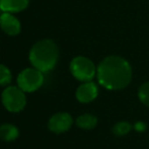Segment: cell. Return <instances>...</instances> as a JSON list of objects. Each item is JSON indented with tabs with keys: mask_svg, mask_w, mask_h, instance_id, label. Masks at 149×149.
<instances>
[{
	"mask_svg": "<svg viewBox=\"0 0 149 149\" xmlns=\"http://www.w3.org/2000/svg\"><path fill=\"white\" fill-rule=\"evenodd\" d=\"M0 27L10 36L18 35L20 32V23L16 18H14L9 12H4L0 16Z\"/></svg>",
	"mask_w": 149,
	"mask_h": 149,
	"instance_id": "ba28073f",
	"label": "cell"
},
{
	"mask_svg": "<svg viewBox=\"0 0 149 149\" xmlns=\"http://www.w3.org/2000/svg\"><path fill=\"white\" fill-rule=\"evenodd\" d=\"M76 124L79 128L84 130H90L93 129L97 124V119L94 115L89 114V113H85V114L80 115L77 117Z\"/></svg>",
	"mask_w": 149,
	"mask_h": 149,
	"instance_id": "8fae6325",
	"label": "cell"
},
{
	"mask_svg": "<svg viewBox=\"0 0 149 149\" xmlns=\"http://www.w3.org/2000/svg\"><path fill=\"white\" fill-rule=\"evenodd\" d=\"M0 10H1V8H0Z\"/></svg>",
	"mask_w": 149,
	"mask_h": 149,
	"instance_id": "2e32d148",
	"label": "cell"
},
{
	"mask_svg": "<svg viewBox=\"0 0 149 149\" xmlns=\"http://www.w3.org/2000/svg\"><path fill=\"white\" fill-rule=\"evenodd\" d=\"M138 97L140 101L146 106H149V82L144 83L138 91Z\"/></svg>",
	"mask_w": 149,
	"mask_h": 149,
	"instance_id": "7c38bea8",
	"label": "cell"
},
{
	"mask_svg": "<svg viewBox=\"0 0 149 149\" xmlns=\"http://www.w3.org/2000/svg\"><path fill=\"white\" fill-rule=\"evenodd\" d=\"M26 95L20 88L8 87L2 93V103L11 112H18L26 106Z\"/></svg>",
	"mask_w": 149,
	"mask_h": 149,
	"instance_id": "277c9868",
	"label": "cell"
},
{
	"mask_svg": "<svg viewBox=\"0 0 149 149\" xmlns=\"http://www.w3.org/2000/svg\"><path fill=\"white\" fill-rule=\"evenodd\" d=\"M135 128H136V130H137V131L142 132L144 129H145V125H144L143 123H137V124H136V126H135Z\"/></svg>",
	"mask_w": 149,
	"mask_h": 149,
	"instance_id": "9a60e30c",
	"label": "cell"
},
{
	"mask_svg": "<svg viewBox=\"0 0 149 149\" xmlns=\"http://www.w3.org/2000/svg\"><path fill=\"white\" fill-rule=\"evenodd\" d=\"M131 125L127 121H120V123L116 124L113 129V132H114L115 135L117 136H123V135H126L130 132L131 130Z\"/></svg>",
	"mask_w": 149,
	"mask_h": 149,
	"instance_id": "4fadbf2b",
	"label": "cell"
},
{
	"mask_svg": "<svg viewBox=\"0 0 149 149\" xmlns=\"http://www.w3.org/2000/svg\"><path fill=\"white\" fill-rule=\"evenodd\" d=\"M18 137V130L16 127L9 124L0 126V139L2 141H14Z\"/></svg>",
	"mask_w": 149,
	"mask_h": 149,
	"instance_id": "30bf717a",
	"label": "cell"
},
{
	"mask_svg": "<svg viewBox=\"0 0 149 149\" xmlns=\"http://www.w3.org/2000/svg\"><path fill=\"white\" fill-rule=\"evenodd\" d=\"M44 83V76L37 68H26L17 77L18 88L24 92H33Z\"/></svg>",
	"mask_w": 149,
	"mask_h": 149,
	"instance_id": "5b68a950",
	"label": "cell"
},
{
	"mask_svg": "<svg viewBox=\"0 0 149 149\" xmlns=\"http://www.w3.org/2000/svg\"><path fill=\"white\" fill-rule=\"evenodd\" d=\"M72 117L69 113L59 112L54 114L50 119L48 127L52 132L56 134H61L68 131L72 126Z\"/></svg>",
	"mask_w": 149,
	"mask_h": 149,
	"instance_id": "8992f818",
	"label": "cell"
},
{
	"mask_svg": "<svg viewBox=\"0 0 149 149\" xmlns=\"http://www.w3.org/2000/svg\"><path fill=\"white\" fill-rule=\"evenodd\" d=\"M98 93L97 86L93 82H85L80 85L76 91V98L79 102L88 103L96 98Z\"/></svg>",
	"mask_w": 149,
	"mask_h": 149,
	"instance_id": "52a82bcc",
	"label": "cell"
},
{
	"mask_svg": "<svg viewBox=\"0 0 149 149\" xmlns=\"http://www.w3.org/2000/svg\"><path fill=\"white\" fill-rule=\"evenodd\" d=\"M59 56L58 47L52 40H41L31 47L30 61L42 73L49 72L56 66Z\"/></svg>",
	"mask_w": 149,
	"mask_h": 149,
	"instance_id": "7a4b0ae2",
	"label": "cell"
},
{
	"mask_svg": "<svg viewBox=\"0 0 149 149\" xmlns=\"http://www.w3.org/2000/svg\"><path fill=\"white\" fill-rule=\"evenodd\" d=\"M98 83L109 90H121L129 85L132 70L129 62L120 56L106 57L96 70Z\"/></svg>",
	"mask_w": 149,
	"mask_h": 149,
	"instance_id": "6da1fadb",
	"label": "cell"
},
{
	"mask_svg": "<svg viewBox=\"0 0 149 149\" xmlns=\"http://www.w3.org/2000/svg\"><path fill=\"white\" fill-rule=\"evenodd\" d=\"M70 71L72 75L81 82H90L96 72L93 62L83 56L73 58L70 64Z\"/></svg>",
	"mask_w": 149,
	"mask_h": 149,
	"instance_id": "3957f363",
	"label": "cell"
},
{
	"mask_svg": "<svg viewBox=\"0 0 149 149\" xmlns=\"http://www.w3.org/2000/svg\"><path fill=\"white\" fill-rule=\"evenodd\" d=\"M11 82V73L3 64H0V85L6 86Z\"/></svg>",
	"mask_w": 149,
	"mask_h": 149,
	"instance_id": "5bb4252c",
	"label": "cell"
},
{
	"mask_svg": "<svg viewBox=\"0 0 149 149\" xmlns=\"http://www.w3.org/2000/svg\"><path fill=\"white\" fill-rule=\"evenodd\" d=\"M30 0H0V8L4 12H19L26 9Z\"/></svg>",
	"mask_w": 149,
	"mask_h": 149,
	"instance_id": "9c48e42d",
	"label": "cell"
}]
</instances>
